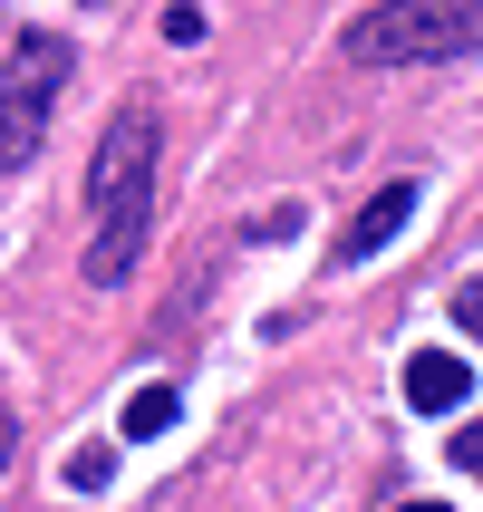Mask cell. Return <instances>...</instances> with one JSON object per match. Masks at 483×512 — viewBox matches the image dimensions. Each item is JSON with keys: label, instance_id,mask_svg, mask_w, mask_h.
<instances>
[{"label": "cell", "instance_id": "obj_10", "mask_svg": "<svg viewBox=\"0 0 483 512\" xmlns=\"http://www.w3.org/2000/svg\"><path fill=\"white\" fill-rule=\"evenodd\" d=\"M10 455H20V426H10V416H0V474H10Z\"/></svg>", "mask_w": 483, "mask_h": 512}, {"label": "cell", "instance_id": "obj_5", "mask_svg": "<svg viewBox=\"0 0 483 512\" xmlns=\"http://www.w3.org/2000/svg\"><path fill=\"white\" fill-rule=\"evenodd\" d=\"M406 213H416V184H377V194H368V213L339 232V261H377V252H387V242L406 232Z\"/></svg>", "mask_w": 483, "mask_h": 512}, {"label": "cell", "instance_id": "obj_7", "mask_svg": "<svg viewBox=\"0 0 483 512\" xmlns=\"http://www.w3.org/2000/svg\"><path fill=\"white\" fill-rule=\"evenodd\" d=\"M107 474H116V445H78L68 455V493H107Z\"/></svg>", "mask_w": 483, "mask_h": 512}, {"label": "cell", "instance_id": "obj_3", "mask_svg": "<svg viewBox=\"0 0 483 512\" xmlns=\"http://www.w3.org/2000/svg\"><path fill=\"white\" fill-rule=\"evenodd\" d=\"M68 68H78V49H68L58 29H20V39H10V58H0V174H29V165H39Z\"/></svg>", "mask_w": 483, "mask_h": 512}, {"label": "cell", "instance_id": "obj_4", "mask_svg": "<svg viewBox=\"0 0 483 512\" xmlns=\"http://www.w3.org/2000/svg\"><path fill=\"white\" fill-rule=\"evenodd\" d=\"M464 387H474V368H464L455 348H416V358H406V406H416V416H455Z\"/></svg>", "mask_w": 483, "mask_h": 512}, {"label": "cell", "instance_id": "obj_6", "mask_svg": "<svg viewBox=\"0 0 483 512\" xmlns=\"http://www.w3.org/2000/svg\"><path fill=\"white\" fill-rule=\"evenodd\" d=\"M174 406H184V397H174L165 377H155V387H136V397H126V416H116V435H126V445H155V435L174 426Z\"/></svg>", "mask_w": 483, "mask_h": 512}, {"label": "cell", "instance_id": "obj_11", "mask_svg": "<svg viewBox=\"0 0 483 512\" xmlns=\"http://www.w3.org/2000/svg\"><path fill=\"white\" fill-rule=\"evenodd\" d=\"M406 512H455V503H406Z\"/></svg>", "mask_w": 483, "mask_h": 512}, {"label": "cell", "instance_id": "obj_9", "mask_svg": "<svg viewBox=\"0 0 483 512\" xmlns=\"http://www.w3.org/2000/svg\"><path fill=\"white\" fill-rule=\"evenodd\" d=\"M455 464H464V474H483V426H464V435H455Z\"/></svg>", "mask_w": 483, "mask_h": 512}, {"label": "cell", "instance_id": "obj_2", "mask_svg": "<svg viewBox=\"0 0 483 512\" xmlns=\"http://www.w3.org/2000/svg\"><path fill=\"white\" fill-rule=\"evenodd\" d=\"M348 68H455L483 58V0H377L339 29Z\"/></svg>", "mask_w": 483, "mask_h": 512}, {"label": "cell", "instance_id": "obj_1", "mask_svg": "<svg viewBox=\"0 0 483 512\" xmlns=\"http://www.w3.org/2000/svg\"><path fill=\"white\" fill-rule=\"evenodd\" d=\"M155 116L145 107H126L97 136V165H87V281L97 290H116L126 271L145 261V232H155Z\"/></svg>", "mask_w": 483, "mask_h": 512}, {"label": "cell", "instance_id": "obj_8", "mask_svg": "<svg viewBox=\"0 0 483 512\" xmlns=\"http://www.w3.org/2000/svg\"><path fill=\"white\" fill-rule=\"evenodd\" d=\"M455 329H464V339H483V271L455 290Z\"/></svg>", "mask_w": 483, "mask_h": 512}]
</instances>
